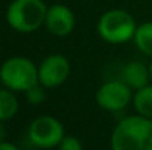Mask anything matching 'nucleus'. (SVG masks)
I'll return each mask as SVG.
<instances>
[{"mask_svg":"<svg viewBox=\"0 0 152 150\" xmlns=\"http://www.w3.org/2000/svg\"><path fill=\"white\" fill-rule=\"evenodd\" d=\"M46 87H43L40 83L33 86L30 90L25 91V96H27V100L31 103V104H40L43 103L45 99H46V91H45Z\"/></svg>","mask_w":152,"mask_h":150,"instance_id":"13","label":"nucleus"},{"mask_svg":"<svg viewBox=\"0 0 152 150\" xmlns=\"http://www.w3.org/2000/svg\"><path fill=\"white\" fill-rule=\"evenodd\" d=\"M4 137H6V128H4L3 122L0 121V143L4 141Z\"/></svg>","mask_w":152,"mask_h":150,"instance_id":"16","label":"nucleus"},{"mask_svg":"<svg viewBox=\"0 0 152 150\" xmlns=\"http://www.w3.org/2000/svg\"><path fill=\"white\" fill-rule=\"evenodd\" d=\"M123 81L134 91L146 87L151 81L149 66L140 60H132L123 68Z\"/></svg>","mask_w":152,"mask_h":150,"instance_id":"9","label":"nucleus"},{"mask_svg":"<svg viewBox=\"0 0 152 150\" xmlns=\"http://www.w3.org/2000/svg\"><path fill=\"white\" fill-rule=\"evenodd\" d=\"M65 137L64 125L55 116L43 115L36 118L28 128L30 141L40 149H50L59 146L62 138Z\"/></svg>","mask_w":152,"mask_h":150,"instance_id":"5","label":"nucleus"},{"mask_svg":"<svg viewBox=\"0 0 152 150\" xmlns=\"http://www.w3.org/2000/svg\"><path fill=\"white\" fill-rule=\"evenodd\" d=\"M0 81L12 91L25 93L33 86L39 84V68L28 57H9L0 66Z\"/></svg>","mask_w":152,"mask_h":150,"instance_id":"3","label":"nucleus"},{"mask_svg":"<svg viewBox=\"0 0 152 150\" xmlns=\"http://www.w3.org/2000/svg\"><path fill=\"white\" fill-rule=\"evenodd\" d=\"M133 90L124 83L118 80L106 81L103 83L96 91V103L102 109L109 112H118L123 110L130 104L133 99Z\"/></svg>","mask_w":152,"mask_h":150,"instance_id":"6","label":"nucleus"},{"mask_svg":"<svg viewBox=\"0 0 152 150\" xmlns=\"http://www.w3.org/2000/svg\"><path fill=\"white\" fill-rule=\"evenodd\" d=\"M96 28L103 41L109 44H121L134 37L137 24L133 15L127 10L111 9L99 18Z\"/></svg>","mask_w":152,"mask_h":150,"instance_id":"4","label":"nucleus"},{"mask_svg":"<svg viewBox=\"0 0 152 150\" xmlns=\"http://www.w3.org/2000/svg\"><path fill=\"white\" fill-rule=\"evenodd\" d=\"M18 107L19 103L13 91L9 88H0V121L4 122L13 118L18 112Z\"/></svg>","mask_w":152,"mask_h":150,"instance_id":"11","label":"nucleus"},{"mask_svg":"<svg viewBox=\"0 0 152 150\" xmlns=\"http://www.w3.org/2000/svg\"><path fill=\"white\" fill-rule=\"evenodd\" d=\"M45 27L55 37H66L75 27L74 12L65 4H52L48 9Z\"/></svg>","mask_w":152,"mask_h":150,"instance_id":"8","label":"nucleus"},{"mask_svg":"<svg viewBox=\"0 0 152 150\" xmlns=\"http://www.w3.org/2000/svg\"><path fill=\"white\" fill-rule=\"evenodd\" d=\"M0 150H19L15 144L9 143V141H1L0 143Z\"/></svg>","mask_w":152,"mask_h":150,"instance_id":"15","label":"nucleus"},{"mask_svg":"<svg viewBox=\"0 0 152 150\" xmlns=\"http://www.w3.org/2000/svg\"><path fill=\"white\" fill-rule=\"evenodd\" d=\"M149 72H151V81H152V62L149 63Z\"/></svg>","mask_w":152,"mask_h":150,"instance_id":"17","label":"nucleus"},{"mask_svg":"<svg viewBox=\"0 0 152 150\" xmlns=\"http://www.w3.org/2000/svg\"><path fill=\"white\" fill-rule=\"evenodd\" d=\"M59 150H83V144L77 137L65 136L59 143Z\"/></svg>","mask_w":152,"mask_h":150,"instance_id":"14","label":"nucleus"},{"mask_svg":"<svg viewBox=\"0 0 152 150\" xmlns=\"http://www.w3.org/2000/svg\"><path fill=\"white\" fill-rule=\"evenodd\" d=\"M134 44L143 54L152 57V21L137 25L134 33Z\"/></svg>","mask_w":152,"mask_h":150,"instance_id":"10","label":"nucleus"},{"mask_svg":"<svg viewBox=\"0 0 152 150\" xmlns=\"http://www.w3.org/2000/svg\"><path fill=\"white\" fill-rule=\"evenodd\" d=\"M112 150H152V119L142 115L121 119L111 136Z\"/></svg>","mask_w":152,"mask_h":150,"instance_id":"1","label":"nucleus"},{"mask_svg":"<svg viewBox=\"0 0 152 150\" xmlns=\"http://www.w3.org/2000/svg\"><path fill=\"white\" fill-rule=\"evenodd\" d=\"M133 104L139 115L152 119V84H148L134 93Z\"/></svg>","mask_w":152,"mask_h":150,"instance_id":"12","label":"nucleus"},{"mask_svg":"<svg viewBox=\"0 0 152 150\" xmlns=\"http://www.w3.org/2000/svg\"><path fill=\"white\" fill-rule=\"evenodd\" d=\"M69 72V60L61 53H53L46 56L39 66V83L46 88L59 87L66 81Z\"/></svg>","mask_w":152,"mask_h":150,"instance_id":"7","label":"nucleus"},{"mask_svg":"<svg viewBox=\"0 0 152 150\" xmlns=\"http://www.w3.org/2000/svg\"><path fill=\"white\" fill-rule=\"evenodd\" d=\"M48 9L43 0H12L6 10V21L18 33H34L45 25Z\"/></svg>","mask_w":152,"mask_h":150,"instance_id":"2","label":"nucleus"}]
</instances>
